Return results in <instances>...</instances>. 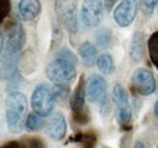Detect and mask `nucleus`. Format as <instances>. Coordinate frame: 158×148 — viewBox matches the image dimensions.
<instances>
[{
  "instance_id": "nucleus-6",
  "label": "nucleus",
  "mask_w": 158,
  "mask_h": 148,
  "mask_svg": "<svg viewBox=\"0 0 158 148\" xmlns=\"http://www.w3.org/2000/svg\"><path fill=\"white\" fill-rule=\"evenodd\" d=\"M112 98L117 107L116 114H117L118 123L120 124L122 128H124V130H130L131 129L133 111H131V105L129 102V96H128L127 90L119 84L114 85Z\"/></svg>"
},
{
  "instance_id": "nucleus-17",
  "label": "nucleus",
  "mask_w": 158,
  "mask_h": 148,
  "mask_svg": "<svg viewBox=\"0 0 158 148\" xmlns=\"http://www.w3.org/2000/svg\"><path fill=\"white\" fill-rule=\"evenodd\" d=\"M95 41L98 44V46L102 49H107L111 43H112V32L110 28H100L99 31L95 33Z\"/></svg>"
},
{
  "instance_id": "nucleus-23",
  "label": "nucleus",
  "mask_w": 158,
  "mask_h": 148,
  "mask_svg": "<svg viewBox=\"0 0 158 148\" xmlns=\"http://www.w3.org/2000/svg\"><path fill=\"white\" fill-rule=\"evenodd\" d=\"M11 11V0H0V19L1 23L5 22V18L9 16Z\"/></svg>"
},
{
  "instance_id": "nucleus-18",
  "label": "nucleus",
  "mask_w": 158,
  "mask_h": 148,
  "mask_svg": "<svg viewBox=\"0 0 158 148\" xmlns=\"http://www.w3.org/2000/svg\"><path fill=\"white\" fill-rule=\"evenodd\" d=\"M147 49H148V55L153 66L158 69V31L152 33V35L148 38Z\"/></svg>"
},
{
  "instance_id": "nucleus-3",
  "label": "nucleus",
  "mask_w": 158,
  "mask_h": 148,
  "mask_svg": "<svg viewBox=\"0 0 158 148\" xmlns=\"http://www.w3.org/2000/svg\"><path fill=\"white\" fill-rule=\"evenodd\" d=\"M76 64L61 57H56L46 68V76L49 80L59 85H69L76 79Z\"/></svg>"
},
{
  "instance_id": "nucleus-7",
  "label": "nucleus",
  "mask_w": 158,
  "mask_h": 148,
  "mask_svg": "<svg viewBox=\"0 0 158 148\" xmlns=\"http://www.w3.org/2000/svg\"><path fill=\"white\" fill-rule=\"evenodd\" d=\"M86 98L91 103L100 105L101 108L107 105V84L100 74H91L88 79Z\"/></svg>"
},
{
  "instance_id": "nucleus-27",
  "label": "nucleus",
  "mask_w": 158,
  "mask_h": 148,
  "mask_svg": "<svg viewBox=\"0 0 158 148\" xmlns=\"http://www.w3.org/2000/svg\"><path fill=\"white\" fill-rule=\"evenodd\" d=\"M1 148H26L22 143L20 142H15V141H12V142H9V143H6V145H4Z\"/></svg>"
},
{
  "instance_id": "nucleus-28",
  "label": "nucleus",
  "mask_w": 158,
  "mask_h": 148,
  "mask_svg": "<svg viewBox=\"0 0 158 148\" xmlns=\"http://www.w3.org/2000/svg\"><path fill=\"white\" fill-rule=\"evenodd\" d=\"M103 1V5L107 10H112V7L114 6V4L118 1V0H102Z\"/></svg>"
},
{
  "instance_id": "nucleus-2",
  "label": "nucleus",
  "mask_w": 158,
  "mask_h": 148,
  "mask_svg": "<svg viewBox=\"0 0 158 148\" xmlns=\"http://www.w3.org/2000/svg\"><path fill=\"white\" fill-rule=\"evenodd\" d=\"M26 44V33L19 21L10 19L1 32V55L15 57Z\"/></svg>"
},
{
  "instance_id": "nucleus-30",
  "label": "nucleus",
  "mask_w": 158,
  "mask_h": 148,
  "mask_svg": "<svg viewBox=\"0 0 158 148\" xmlns=\"http://www.w3.org/2000/svg\"><path fill=\"white\" fill-rule=\"evenodd\" d=\"M155 114L158 117V101L156 102V105H155Z\"/></svg>"
},
{
  "instance_id": "nucleus-31",
  "label": "nucleus",
  "mask_w": 158,
  "mask_h": 148,
  "mask_svg": "<svg viewBox=\"0 0 158 148\" xmlns=\"http://www.w3.org/2000/svg\"><path fill=\"white\" fill-rule=\"evenodd\" d=\"M102 148H111V147H107V146H102Z\"/></svg>"
},
{
  "instance_id": "nucleus-26",
  "label": "nucleus",
  "mask_w": 158,
  "mask_h": 148,
  "mask_svg": "<svg viewBox=\"0 0 158 148\" xmlns=\"http://www.w3.org/2000/svg\"><path fill=\"white\" fill-rule=\"evenodd\" d=\"M28 147L29 148H45V145L43 143V141L37 138V137H32L28 140Z\"/></svg>"
},
{
  "instance_id": "nucleus-11",
  "label": "nucleus",
  "mask_w": 158,
  "mask_h": 148,
  "mask_svg": "<svg viewBox=\"0 0 158 148\" xmlns=\"http://www.w3.org/2000/svg\"><path fill=\"white\" fill-rule=\"evenodd\" d=\"M46 132L54 141H61L67 132V123L62 113H56L46 125Z\"/></svg>"
},
{
  "instance_id": "nucleus-19",
  "label": "nucleus",
  "mask_w": 158,
  "mask_h": 148,
  "mask_svg": "<svg viewBox=\"0 0 158 148\" xmlns=\"http://www.w3.org/2000/svg\"><path fill=\"white\" fill-rule=\"evenodd\" d=\"M72 138H73L72 141L80 143L83 148H95V145H96V135L93 132L78 134Z\"/></svg>"
},
{
  "instance_id": "nucleus-22",
  "label": "nucleus",
  "mask_w": 158,
  "mask_h": 148,
  "mask_svg": "<svg viewBox=\"0 0 158 148\" xmlns=\"http://www.w3.org/2000/svg\"><path fill=\"white\" fill-rule=\"evenodd\" d=\"M90 120V114L88 108L85 107L84 109L78 112H73V121L78 125H86Z\"/></svg>"
},
{
  "instance_id": "nucleus-16",
  "label": "nucleus",
  "mask_w": 158,
  "mask_h": 148,
  "mask_svg": "<svg viewBox=\"0 0 158 148\" xmlns=\"http://www.w3.org/2000/svg\"><path fill=\"white\" fill-rule=\"evenodd\" d=\"M98 68L100 69V72L105 75H110L114 72V62L112 56L108 54H102L99 56L98 58Z\"/></svg>"
},
{
  "instance_id": "nucleus-8",
  "label": "nucleus",
  "mask_w": 158,
  "mask_h": 148,
  "mask_svg": "<svg viewBox=\"0 0 158 148\" xmlns=\"http://www.w3.org/2000/svg\"><path fill=\"white\" fill-rule=\"evenodd\" d=\"M81 22L86 28L99 27L103 19V5L100 0H84L80 10Z\"/></svg>"
},
{
  "instance_id": "nucleus-24",
  "label": "nucleus",
  "mask_w": 158,
  "mask_h": 148,
  "mask_svg": "<svg viewBox=\"0 0 158 148\" xmlns=\"http://www.w3.org/2000/svg\"><path fill=\"white\" fill-rule=\"evenodd\" d=\"M158 0H140V5H141V9L142 11L146 14V15H151L155 10V7L157 6Z\"/></svg>"
},
{
  "instance_id": "nucleus-9",
  "label": "nucleus",
  "mask_w": 158,
  "mask_h": 148,
  "mask_svg": "<svg viewBox=\"0 0 158 148\" xmlns=\"http://www.w3.org/2000/svg\"><path fill=\"white\" fill-rule=\"evenodd\" d=\"M131 84H133V88L141 96L152 95L156 91V88H157L155 75L145 68H139L134 72L133 76H131Z\"/></svg>"
},
{
  "instance_id": "nucleus-14",
  "label": "nucleus",
  "mask_w": 158,
  "mask_h": 148,
  "mask_svg": "<svg viewBox=\"0 0 158 148\" xmlns=\"http://www.w3.org/2000/svg\"><path fill=\"white\" fill-rule=\"evenodd\" d=\"M145 55V37L143 33L141 32H135L131 38L130 46H129V56L131 61L134 62H140Z\"/></svg>"
},
{
  "instance_id": "nucleus-5",
  "label": "nucleus",
  "mask_w": 158,
  "mask_h": 148,
  "mask_svg": "<svg viewBox=\"0 0 158 148\" xmlns=\"http://www.w3.org/2000/svg\"><path fill=\"white\" fill-rule=\"evenodd\" d=\"M55 101L54 90L48 84H39L32 93L31 105L34 113L41 117H48L54 109Z\"/></svg>"
},
{
  "instance_id": "nucleus-10",
  "label": "nucleus",
  "mask_w": 158,
  "mask_h": 148,
  "mask_svg": "<svg viewBox=\"0 0 158 148\" xmlns=\"http://www.w3.org/2000/svg\"><path fill=\"white\" fill-rule=\"evenodd\" d=\"M138 0H122L113 11V17L119 27H129L138 14Z\"/></svg>"
},
{
  "instance_id": "nucleus-13",
  "label": "nucleus",
  "mask_w": 158,
  "mask_h": 148,
  "mask_svg": "<svg viewBox=\"0 0 158 148\" xmlns=\"http://www.w3.org/2000/svg\"><path fill=\"white\" fill-rule=\"evenodd\" d=\"M41 4L39 0H21L19 4V12L22 19L32 21L39 16Z\"/></svg>"
},
{
  "instance_id": "nucleus-12",
  "label": "nucleus",
  "mask_w": 158,
  "mask_h": 148,
  "mask_svg": "<svg viewBox=\"0 0 158 148\" xmlns=\"http://www.w3.org/2000/svg\"><path fill=\"white\" fill-rule=\"evenodd\" d=\"M85 96H86V83L84 75H80L74 92L72 93L69 100L72 112H78L85 108Z\"/></svg>"
},
{
  "instance_id": "nucleus-20",
  "label": "nucleus",
  "mask_w": 158,
  "mask_h": 148,
  "mask_svg": "<svg viewBox=\"0 0 158 148\" xmlns=\"http://www.w3.org/2000/svg\"><path fill=\"white\" fill-rule=\"evenodd\" d=\"M44 126V119L43 117L37 113H31L27 117L26 120V128L29 131H39Z\"/></svg>"
},
{
  "instance_id": "nucleus-21",
  "label": "nucleus",
  "mask_w": 158,
  "mask_h": 148,
  "mask_svg": "<svg viewBox=\"0 0 158 148\" xmlns=\"http://www.w3.org/2000/svg\"><path fill=\"white\" fill-rule=\"evenodd\" d=\"M54 95H55V98L59 100L60 102H63L66 100H68L69 97V85H59V84H55L54 86Z\"/></svg>"
},
{
  "instance_id": "nucleus-15",
  "label": "nucleus",
  "mask_w": 158,
  "mask_h": 148,
  "mask_svg": "<svg viewBox=\"0 0 158 148\" xmlns=\"http://www.w3.org/2000/svg\"><path fill=\"white\" fill-rule=\"evenodd\" d=\"M79 57L83 62V64L88 68L93 67L96 62H98V50L94 46V44H91L90 41H84L83 44H80L78 49Z\"/></svg>"
},
{
  "instance_id": "nucleus-25",
  "label": "nucleus",
  "mask_w": 158,
  "mask_h": 148,
  "mask_svg": "<svg viewBox=\"0 0 158 148\" xmlns=\"http://www.w3.org/2000/svg\"><path fill=\"white\" fill-rule=\"evenodd\" d=\"M57 57L64 58V60H67V61H69V62H72V63H74V64H77V62H78L77 56L74 55L71 50H68V49H66V47L62 49L59 54H57Z\"/></svg>"
},
{
  "instance_id": "nucleus-1",
  "label": "nucleus",
  "mask_w": 158,
  "mask_h": 148,
  "mask_svg": "<svg viewBox=\"0 0 158 148\" xmlns=\"http://www.w3.org/2000/svg\"><path fill=\"white\" fill-rule=\"evenodd\" d=\"M5 117L6 125L10 132L20 134L26 126L27 113V98L21 91H11L5 101Z\"/></svg>"
},
{
  "instance_id": "nucleus-29",
  "label": "nucleus",
  "mask_w": 158,
  "mask_h": 148,
  "mask_svg": "<svg viewBox=\"0 0 158 148\" xmlns=\"http://www.w3.org/2000/svg\"><path fill=\"white\" fill-rule=\"evenodd\" d=\"M134 148H146V146H145V143H142V142H136L135 143V146H134Z\"/></svg>"
},
{
  "instance_id": "nucleus-4",
  "label": "nucleus",
  "mask_w": 158,
  "mask_h": 148,
  "mask_svg": "<svg viewBox=\"0 0 158 148\" xmlns=\"http://www.w3.org/2000/svg\"><path fill=\"white\" fill-rule=\"evenodd\" d=\"M56 17L69 34L78 32V14H77V0H56L55 5Z\"/></svg>"
}]
</instances>
